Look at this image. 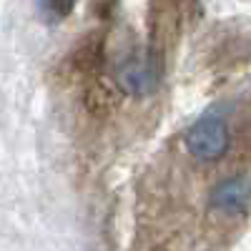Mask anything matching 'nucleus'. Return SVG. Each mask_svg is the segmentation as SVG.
<instances>
[{"mask_svg":"<svg viewBox=\"0 0 251 251\" xmlns=\"http://www.w3.org/2000/svg\"><path fill=\"white\" fill-rule=\"evenodd\" d=\"M40 10L48 20H60L73 10V0H40Z\"/></svg>","mask_w":251,"mask_h":251,"instance_id":"6","label":"nucleus"},{"mask_svg":"<svg viewBox=\"0 0 251 251\" xmlns=\"http://www.w3.org/2000/svg\"><path fill=\"white\" fill-rule=\"evenodd\" d=\"M249 201H251V183L249 178H241V176L221 181L211 191V208L226 216L241 214L249 206Z\"/></svg>","mask_w":251,"mask_h":251,"instance_id":"3","label":"nucleus"},{"mask_svg":"<svg viewBox=\"0 0 251 251\" xmlns=\"http://www.w3.org/2000/svg\"><path fill=\"white\" fill-rule=\"evenodd\" d=\"M121 103V88L118 83L100 80V78H91L88 86L83 88V106L86 111L96 118H106L116 111V106Z\"/></svg>","mask_w":251,"mask_h":251,"instance_id":"5","label":"nucleus"},{"mask_svg":"<svg viewBox=\"0 0 251 251\" xmlns=\"http://www.w3.org/2000/svg\"><path fill=\"white\" fill-rule=\"evenodd\" d=\"M186 149L196 161L211 163L228 151V128L221 118H199L186 133Z\"/></svg>","mask_w":251,"mask_h":251,"instance_id":"1","label":"nucleus"},{"mask_svg":"<svg viewBox=\"0 0 251 251\" xmlns=\"http://www.w3.org/2000/svg\"><path fill=\"white\" fill-rule=\"evenodd\" d=\"M71 63L80 75H96L106 63V38H103V33L93 30L83 35L71 53Z\"/></svg>","mask_w":251,"mask_h":251,"instance_id":"4","label":"nucleus"},{"mask_svg":"<svg viewBox=\"0 0 251 251\" xmlns=\"http://www.w3.org/2000/svg\"><path fill=\"white\" fill-rule=\"evenodd\" d=\"M156 86V68L151 58L131 55L118 68V88L133 96H146Z\"/></svg>","mask_w":251,"mask_h":251,"instance_id":"2","label":"nucleus"}]
</instances>
